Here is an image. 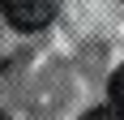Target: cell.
<instances>
[{
	"instance_id": "obj_2",
	"label": "cell",
	"mask_w": 124,
	"mask_h": 120,
	"mask_svg": "<svg viewBox=\"0 0 124 120\" xmlns=\"http://www.w3.org/2000/svg\"><path fill=\"white\" fill-rule=\"evenodd\" d=\"M107 90H111V107H116V111H124V64H120V69L111 73Z\"/></svg>"
},
{
	"instance_id": "obj_1",
	"label": "cell",
	"mask_w": 124,
	"mask_h": 120,
	"mask_svg": "<svg viewBox=\"0 0 124 120\" xmlns=\"http://www.w3.org/2000/svg\"><path fill=\"white\" fill-rule=\"evenodd\" d=\"M0 13H4V22L13 30H43L51 22V13H56V0H0Z\"/></svg>"
},
{
	"instance_id": "obj_3",
	"label": "cell",
	"mask_w": 124,
	"mask_h": 120,
	"mask_svg": "<svg viewBox=\"0 0 124 120\" xmlns=\"http://www.w3.org/2000/svg\"><path fill=\"white\" fill-rule=\"evenodd\" d=\"M81 120H124V111H116L111 103H107V107H94V111H86Z\"/></svg>"
},
{
	"instance_id": "obj_4",
	"label": "cell",
	"mask_w": 124,
	"mask_h": 120,
	"mask_svg": "<svg viewBox=\"0 0 124 120\" xmlns=\"http://www.w3.org/2000/svg\"><path fill=\"white\" fill-rule=\"evenodd\" d=\"M0 120H9V116H4V111H0Z\"/></svg>"
}]
</instances>
